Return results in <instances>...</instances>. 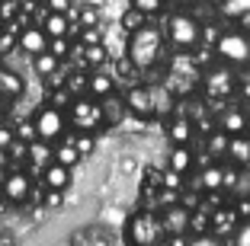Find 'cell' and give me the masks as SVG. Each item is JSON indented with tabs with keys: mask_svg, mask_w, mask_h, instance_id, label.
I'll return each instance as SVG.
<instances>
[{
	"mask_svg": "<svg viewBox=\"0 0 250 246\" xmlns=\"http://www.w3.org/2000/svg\"><path fill=\"white\" fill-rule=\"evenodd\" d=\"M164 55V32L157 26H147L141 22L138 29H132L128 38V61H132L138 71H151V67L161 61Z\"/></svg>",
	"mask_w": 250,
	"mask_h": 246,
	"instance_id": "1",
	"label": "cell"
},
{
	"mask_svg": "<svg viewBox=\"0 0 250 246\" xmlns=\"http://www.w3.org/2000/svg\"><path fill=\"white\" fill-rule=\"evenodd\" d=\"M167 38L177 51H192L202 42V26H199V19L189 16V13H173L167 19Z\"/></svg>",
	"mask_w": 250,
	"mask_h": 246,
	"instance_id": "2",
	"label": "cell"
},
{
	"mask_svg": "<svg viewBox=\"0 0 250 246\" xmlns=\"http://www.w3.org/2000/svg\"><path fill=\"white\" fill-rule=\"evenodd\" d=\"M215 55L231 67H247L250 64V36L247 32H237V29L221 32L215 38Z\"/></svg>",
	"mask_w": 250,
	"mask_h": 246,
	"instance_id": "3",
	"label": "cell"
},
{
	"mask_svg": "<svg viewBox=\"0 0 250 246\" xmlns=\"http://www.w3.org/2000/svg\"><path fill=\"white\" fill-rule=\"evenodd\" d=\"M32 125H36V138L48 144V141H61V138H64L67 118H64V112H61L58 106H45V109L36 112Z\"/></svg>",
	"mask_w": 250,
	"mask_h": 246,
	"instance_id": "4",
	"label": "cell"
},
{
	"mask_svg": "<svg viewBox=\"0 0 250 246\" xmlns=\"http://www.w3.org/2000/svg\"><path fill=\"white\" fill-rule=\"evenodd\" d=\"M128 237H132V243H141V246L161 243V240H164L161 217H157L154 211H141V214H135L132 224H128Z\"/></svg>",
	"mask_w": 250,
	"mask_h": 246,
	"instance_id": "5",
	"label": "cell"
},
{
	"mask_svg": "<svg viewBox=\"0 0 250 246\" xmlns=\"http://www.w3.org/2000/svg\"><path fill=\"white\" fill-rule=\"evenodd\" d=\"M71 125L77 131H96L103 125V109L100 102H90V99H71Z\"/></svg>",
	"mask_w": 250,
	"mask_h": 246,
	"instance_id": "6",
	"label": "cell"
},
{
	"mask_svg": "<svg viewBox=\"0 0 250 246\" xmlns=\"http://www.w3.org/2000/svg\"><path fill=\"white\" fill-rule=\"evenodd\" d=\"M125 109L138 118H151L157 112V96H154V87H147V83H138L125 93Z\"/></svg>",
	"mask_w": 250,
	"mask_h": 246,
	"instance_id": "7",
	"label": "cell"
},
{
	"mask_svg": "<svg viewBox=\"0 0 250 246\" xmlns=\"http://www.w3.org/2000/svg\"><path fill=\"white\" fill-rule=\"evenodd\" d=\"M237 90V77L234 71L228 67H212V71L206 74V93L212 96V99H228L231 93Z\"/></svg>",
	"mask_w": 250,
	"mask_h": 246,
	"instance_id": "8",
	"label": "cell"
},
{
	"mask_svg": "<svg viewBox=\"0 0 250 246\" xmlns=\"http://www.w3.org/2000/svg\"><path fill=\"white\" fill-rule=\"evenodd\" d=\"M189 221H192V211L183 208V205H177V202H170L161 214L164 233H170V237H183V233L189 230Z\"/></svg>",
	"mask_w": 250,
	"mask_h": 246,
	"instance_id": "9",
	"label": "cell"
},
{
	"mask_svg": "<svg viewBox=\"0 0 250 246\" xmlns=\"http://www.w3.org/2000/svg\"><path fill=\"white\" fill-rule=\"evenodd\" d=\"M42 182H45V189H61L64 192L67 186H71V167H64V163H45L42 167Z\"/></svg>",
	"mask_w": 250,
	"mask_h": 246,
	"instance_id": "10",
	"label": "cell"
},
{
	"mask_svg": "<svg viewBox=\"0 0 250 246\" xmlns=\"http://www.w3.org/2000/svg\"><path fill=\"white\" fill-rule=\"evenodd\" d=\"M32 192V182L29 176H22V173H10L7 179H3V195L10 198V202H26Z\"/></svg>",
	"mask_w": 250,
	"mask_h": 246,
	"instance_id": "11",
	"label": "cell"
},
{
	"mask_svg": "<svg viewBox=\"0 0 250 246\" xmlns=\"http://www.w3.org/2000/svg\"><path fill=\"white\" fill-rule=\"evenodd\" d=\"M20 48L26 55H39V51H48V32L39 29V26H29V29H22L20 36Z\"/></svg>",
	"mask_w": 250,
	"mask_h": 246,
	"instance_id": "12",
	"label": "cell"
},
{
	"mask_svg": "<svg viewBox=\"0 0 250 246\" xmlns=\"http://www.w3.org/2000/svg\"><path fill=\"white\" fill-rule=\"evenodd\" d=\"M100 109H103L106 125H119L125 115V99H119L116 93H106V96H100Z\"/></svg>",
	"mask_w": 250,
	"mask_h": 246,
	"instance_id": "13",
	"label": "cell"
},
{
	"mask_svg": "<svg viewBox=\"0 0 250 246\" xmlns=\"http://www.w3.org/2000/svg\"><path fill=\"white\" fill-rule=\"evenodd\" d=\"M42 29L48 32V38L67 36V29H71V19H67V13H55V10H48V13H45V22H42Z\"/></svg>",
	"mask_w": 250,
	"mask_h": 246,
	"instance_id": "14",
	"label": "cell"
},
{
	"mask_svg": "<svg viewBox=\"0 0 250 246\" xmlns=\"http://www.w3.org/2000/svg\"><path fill=\"white\" fill-rule=\"evenodd\" d=\"M22 77L13 71H0V99H16L22 93Z\"/></svg>",
	"mask_w": 250,
	"mask_h": 246,
	"instance_id": "15",
	"label": "cell"
},
{
	"mask_svg": "<svg viewBox=\"0 0 250 246\" xmlns=\"http://www.w3.org/2000/svg\"><path fill=\"white\" fill-rule=\"evenodd\" d=\"M32 58H36L32 71H36L42 80H48V77H52V74L58 71V61H61L58 55H52V51H39V55H32Z\"/></svg>",
	"mask_w": 250,
	"mask_h": 246,
	"instance_id": "16",
	"label": "cell"
},
{
	"mask_svg": "<svg viewBox=\"0 0 250 246\" xmlns=\"http://www.w3.org/2000/svg\"><path fill=\"white\" fill-rule=\"evenodd\" d=\"M170 170H177L180 176L192 170V151L186 144H173V153H170Z\"/></svg>",
	"mask_w": 250,
	"mask_h": 246,
	"instance_id": "17",
	"label": "cell"
},
{
	"mask_svg": "<svg viewBox=\"0 0 250 246\" xmlns=\"http://www.w3.org/2000/svg\"><path fill=\"white\" fill-rule=\"evenodd\" d=\"M189 138H192V122L186 115H177L170 122V141L173 144H189Z\"/></svg>",
	"mask_w": 250,
	"mask_h": 246,
	"instance_id": "18",
	"label": "cell"
},
{
	"mask_svg": "<svg viewBox=\"0 0 250 246\" xmlns=\"http://www.w3.org/2000/svg\"><path fill=\"white\" fill-rule=\"evenodd\" d=\"M199 182H202L206 192H218V189H225V167H206L202 176H199Z\"/></svg>",
	"mask_w": 250,
	"mask_h": 246,
	"instance_id": "19",
	"label": "cell"
},
{
	"mask_svg": "<svg viewBox=\"0 0 250 246\" xmlns=\"http://www.w3.org/2000/svg\"><path fill=\"white\" fill-rule=\"evenodd\" d=\"M247 128V115H244L241 109H228L225 115H221V131H228V134H241Z\"/></svg>",
	"mask_w": 250,
	"mask_h": 246,
	"instance_id": "20",
	"label": "cell"
},
{
	"mask_svg": "<svg viewBox=\"0 0 250 246\" xmlns=\"http://www.w3.org/2000/svg\"><path fill=\"white\" fill-rule=\"evenodd\" d=\"M55 160H58V163H64V167H77L81 151H77V144H74V141H61V144L55 147Z\"/></svg>",
	"mask_w": 250,
	"mask_h": 246,
	"instance_id": "21",
	"label": "cell"
},
{
	"mask_svg": "<svg viewBox=\"0 0 250 246\" xmlns=\"http://www.w3.org/2000/svg\"><path fill=\"white\" fill-rule=\"evenodd\" d=\"M228 131H215V134H208V141H206V151L212 153V157H225L228 153Z\"/></svg>",
	"mask_w": 250,
	"mask_h": 246,
	"instance_id": "22",
	"label": "cell"
},
{
	"mask_svg": "<svg viewBox=\"0 0 250 246\" xmlns=\"http://www.w3.org/2000/svg\"><path fill=\"white\" fill-rule=\"evenodd\" d=\"M87 93H93V96L112 93V77H109V74H93V77L87 80Z\"/></svg>",
	"mask_w": 250,
	"mask_h": 246,
	"instance_id": "23",
	"label": "cell"
},
{
	"mask_svg": "<svg viewBox=\"0 0 250 246\" xmlns=\"http://www.w3.org/2000/svg\"><path fill=\"white\" fill-rule=\"evenodd\" d=\"M228 157H234L237 163H250V141H244L241 134H234V141L228 144Z\"/></svg>",
	"mask_w": 250,
	"mask_h": 246,
	"instance_id": "24",
	"label": "cell"
},
{
	"mask_svg": "<svg viewBox=\"0 0 250 246\" xmlns=\"http://www.w3.org/2000/svg\"><path fill=\"white\" fill-rule=\"evenodd\" d=\"M87 64H93V67H100L106 61V48H103V42H87Z\"/></svg>",
	"mask_w": 250,
	"mask_h": 246,
	"instance_id": "25",
	"label": "cell"
},
{
	"mask_svg": "<svg viewBox=\"0 0 250 246\" xmlns=\"http://www.w3.org/2000/svg\"><path fill=\"white\" fill-rule=\"evenodd\" d=\"M74 144H77V151H81V157L83 153H90L96 147V138H93V131H77V138H71Z\"/></svg>",
	"mask_w": 250,
	"mask_h": 246,
	"instance_id": "26",
	"label": "cell"
},
{
	"mask_svg": "<svg viewBox=\"0 0 250 246\" xmlns=\"http://www.w3.org/2000/svg\"><path fill=\"white\" fill-rule=\"evenodd\" d=\"M132 7L138 10V13H145V16H154L157 10L164 7V0H132Z\"/></svg>",
	"mask_w": 250,
	"mask_h": 246,
	"instance_id": "27",
	"label": "cell"
},
{
	"mask_svg": "<svg viewBox=\"0 0 250 246\" xmlns=\"http://www.w3.org/2000/svg\"><path fill=\"white\" fill-rule=\"evenodd\" d=\"M231 192H234L237 198H241V195H250V170H241V173H237V182H234V189H231Z\"/></svg>",
	"mask_w": 250,
	"mask_h": 246,
	"instance_id": "28",
	"label": "cell"
},
{
	"mask_svg": "<svg viewBox=\"0 0 250 246\" xmlns=\"http://www.w3.org/2000/svg\"><path fill=\"white\" fill-rule=\"evenodd\" d=\"M206 227H212V217H208V211H196L192 214V221H189V230H206Z\"/></svg>",
	"mask_w": 250,
	"mask_h": 246,
	"instance_id": "29",
	"label": "cell"
},
{
	"mask_svg": "<svg viewBox=\"0 0 250 246\" xmlns=\"http://www.w3.org/2000/svg\"><path fill=\"white\" fill-rule=\"evenodd\" d=\"M48 51H52V55H58V58H64L67 51H71V45H67L64 36H58V38H48Z\"/></svg>",
	"mask_w": 250,
	"mask_h": 246,
	"instance_id": "30",
	"label": "cell"
},
{
	"mask_svg": "<svg viewBox=\"0 0 250 246\" xmlns=\"http://www.w3.org/2000/svg\"><path fill=\"white\" fill-rule=\"evenodd\" d=\"M16 45H20V38H16L13 32H7V29H0V55H7V51H13Z\"/></svg>",
	"mask_w": 250,
	"mask_h": 246,
	"instance_id": "31",
	"label": "cell"
},
{
	"mask_svg": "<svg viewBox=\"0 0 250 246\" xmlns=\"http://www.w3.org/2000/svg\"><path fill=\"white\" fill-rule=\"evenodd\" d=\"M231 217H234L231 211H215L212 214V227L215 230H225V227H231Z\"/></svg>",
	"mask_w": 250,
	"mask_h": 246,
	"instance_id": "32",
	"label": "cell"
},
{
	"mask_svg": "<svg viewBox=\"0 0 250 246\" xmlns=\"http://www.w3.org/2000/svg\"><path fill=\"white\" fill-rule=\"evenodd\" d=\"M234 243H237V246H250V217L234 230Z\"/></svg>",
	"mask_w": 250,
	"mask_h": 246,
	"instance_id": "33",
	"label": "cell"
},
{
	"mask_svg": "<svg viewBox=\"0 0 250 246\" xmlns=\"http://www.w3.org/2000/svg\"><path fill=\"white\" fill-rule=\"evenodd\" d=\"M141 16H145V13H138V10L132 7V13L122 16V26H125V29H138V26H141Z\"/></svg>",
	"mask_w": 250,
	"mask_h": 246,
	"instance_id": "34",
	"label": "cell"
},
{
	"mask_svg": "<svg viewBox=\"0 0 250 246\" xmlns=\"http://www.w3.org/2000/svg\"><path fill=\"white\" fill-rule=\"evenodd\" d=\"M20 141H26V144H32V141H39V138H36V125H32V122L20 125Z\"/></svg>",
	"mask_w": 250,
	"mask_h": 246,
	"instance_id": "35",
	"label": "cell"
},
{
	"mask_svg": "<svg viewBox=\"0 0 250 246\" xmlns=\"http://www.w3.org/2000/svg\"><path fill=\"white\" fill-rule=\"evenodd\" d=\"M13 141H16V134L10 128H3V125H0V147H3V151H10V147H13Z\"/></svg>",
	"mask_w": 250,
	"mask_h": 246,
	"instance_id": "36",
	"label": "cell"
},
{
	"mask_svg": "<svg viewBox=\"0 0 250 246\" xmlns=\"http://www.w3.org/2000/svg\"><path fill=\"white\" fill-rule=\"evenodd\" d=\"M48 3V10H55V13H71V0H45Z\"/></svg>",
	"mask_w": 250,
	"mask_h": 246,
	"instance_id": "37",
	"label": "cell"
},
{
	"mask_svg": "<svg viewBox=\"0 0 250 246\" xmlns=\"http://www.w3.org/2000/svg\"><path fill=\"white\" fill-rule=\"evenodd\" d=\"M81 22L87 26V29H90V26H96V10L93 7H83L81 10Z\"/></svg>",
	"mask_w": 250,
	"mask_h": 246,
	"instance_id": "38",
	"label": "cell"
},
{
	"mask_svg": "<svg viewBox=\"0 0 250 246\" xmlns=\"http://www.w3.org/2000/svg\"><path fill=\"white\" fill-rule=\"evenodd\" d=\"M67 90H71V96L83 93V90H87V80H83V77H71V80H67Z\"/></svg>",
	"mask_w": 250,
	"mask_h": 246,
	"instance_id": "39",
	"label": "cell"
},
{
	"mask_svg": "<svg viewBox=\"0 0 250 246\" xmlns=\"http://www.w3.org/2000/svg\"><path fill=\"white\" fill-rule=\"evenodd\" d=\"M237 173H241V170H225V189H234Z\"/></svg>",
	"mask_w": 250,
	"mask_h": 246,
	"instance_id": "40",
	"label": "cell"
},
{
	"mask_svg": "<svg viewBox=\"0 0 250 246\" xmlns=\"http://www.w3.org/2000/svg\"><path fill=\"white\" fill-rule=\"evenodd\" d=\"M241 211L244 217H250V195H241Z\"/></svg>",
	"mask_w": 250,
	"mask_h": 246,
	"instance_id": "41",
	"label": "cell"
},
{
	"mask_svg": "<svg viewBox=\"0 0 250 246\" xmlns=\"http://www.w3.org/2000/svg\"><path fill=\"white\" fill-rule=\"evenodd\" d=\"M0 10H3V13H0V19H7V16H13V3H3Z\"/></svg>",
	"mask_w": 250,
	"mask_h": 246,
	"instance_id": "42",
	"label": "cell"
},
{
	"mask_svg": "<svg viewBox=\"0 0 250 246\" xmlns=\"http://www.w3.org/2000/svg\"><path fill=\"white\" fill-rule=\"evenodd\" d=\"M7 163H10V157H7V151H3V147H0V170L7 167Z\"/></svg>",
	"mask_w": 250,
	"mask_h": 246,
	"instance_id": "43",
	"label": "cell"
},
{
	"mask_svg": "<svg viewBox=\"0 0 250 246\" xmlns=\"http://www.w3.org/2000/svg\"><path fill=\"white\" fill-rule=\"evenodd\" d=\"M208 3H212V7H221V3H228V0H208Z\"/></svg>",
	"mask_w": 250,
	"mask_h": 246,
	"instance_id": "44",
	"label": "cell"
},
{
	"mask_svg": "<svg viewBox=\"0 0 250 246\" xmlns=\"http://www.w3.org/2000/svg\"><path fill=\"white\" fill-rule=\"evenodd\" d=\"M0 29H3V22H0Z\"/></svg>",
	"mask_w": 250,
	"mask_h": 246,
	"instance_id": "45",
	"label": "cell"
}]
</instances>
